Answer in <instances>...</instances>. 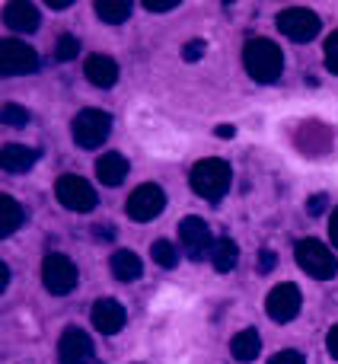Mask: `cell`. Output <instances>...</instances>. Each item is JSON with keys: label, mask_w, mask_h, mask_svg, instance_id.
I'll return each instance as SVG.
<instances>
[{"label": "cell", "mask_w": 338, "mask_h": 364, "mask_svg": "<svg viewBox=\"0 0 338 364\" xmlns=\"http://www.w3.org/2000/svg\"><path fill=\"white\" fill-rule=\"evenodd\" d=\"M179 0H144V10L151 13H166V10H175Z\"/></svg>", "instance_id": "29"}, {"label": "cell", "mask_w": 338, "mask_h": 364, "mask_svg": "<svg viewBox=\"0 0 338 364\" xmlns=\"http://www.w3.org/2000/svg\"><path fill=\"white\" fill-rule=\"evenodd\" d=\"M151 256H153V262L163 265V269H175V265H179V250H175V243H169L166 237L153 240Z\"/></svg>", "instance_id": "23"}, {"label": "cell", "mask_w": 338, "mask_h": 364, "mask_svg": "<svg viewBox=\"0 0 338 364\" xmlns=\"http://www.w3.org/2000/svg\"><path fill=\"white\" fill-rule=\"evenodd\" d=\"M326 346H329V355L338 361V326L329 329V339H326Z\"/></svg>", "instance_id": "32"}, {"label": "cell", "mask_w": 338, "mask_h": 364, "mask_svg": "<svg viewBox=\"0 0 338 364\" xmlns=\"http://www.w3.org/2000/svg\"><path fill=\"white\" fill-rule=\"evenodd\" d=\"M236 259H239V246L233 243L230 237L214 240V246H211V262H214V269H217L220 275H227V272L236 269Z\"/></svg>", "instance_id": "20"}, {"label": "cell", "mask_w": 338, "mask_h": 364, "mask_svg": "<svg viewBox=\"0 0 338 364\" xmlns=\"http://www.w3.org/2000/svg\"><path fill=\"white\" fill-rule=\"evenodd\" d=\"M83 74H87V80L93 83V87L109 90V87H115V80H119V64H115L109 55H89L87 64H83Z\"/></svg>", "instance_id": "14"}, {"label": "cell", "mask_w": 338, "mask_h": 364, "mask_svg": "<svg viewBox=\"0 0 338 364\" xmlns=\"http://www.w3.org/2000/svg\"><path fill=\"white\" fill-rule=\"evenodd\" d=\"M70 4H74V0H48V6H51V10H67Z\"/></svg>", "instance_id": "35"}, {"label": "cell", "mask_w": 338, "mask_h": 364, "mask_svg": "<svg viewBox=\"0 0 338 364\" xmlns=\"http://www.w3.org/2000/svg\"><path fill=\"white\" fill-rule=\"evenodd\" d=\"M326 205H329L326 195L320 192V195H313V198H310V205H307V208H310V214H322V211H326Z\"/></svg>", "instance_id": "31"}, {"label": "cell", "mask_w": 338, "mask_h": 364, "mask_svg": "<svg viewBox=\"0 0 338 364\" xmlns=\"http://www.w3.org/2000/svg\"><path fill=\"white\" fill-rule=\"evenodd\" d=\"M4 23L13 32H36L42 23V13L36 4H6L4 6Z\"/></svg>", "instance_id": "15"}, {"label": "cell", "mask_w": 338, "mask_h": 364, "mask_svg": "<svg viewBox=\"0 0 338 364\" xmlns=\"http://www.w3.org/2000/svg\"><path fill=\"white\" fill-rule=\"evenodd\" d=\"M38 160V151L32 147H23V144H6L4 154H0V164H4L6 173H29Z\"/></svg>", "instance_id": "18"}, {"label": "cell", "mask_w": 338, "mask_h": 364, "mask_svg": "<svg viewBox=\"0 0 338 364\" xmlns=\"http://www.w3.org/2000/svg\"><path fill=\"white\" fill-rule=\"evenodd\" d=\"M303 307V297H300V288L290 282H281L268 291L265 297V314L271 316L275 323H290Z\"/></svg>", "instance_id": "10"}, {"label": "cell", "mask_w": 338, "mask_h": 364, "mask_svg": "<svg viewBox=\"0 0 338 364\" xmlns=\"http://www.w3.org/2000/svg\"><path fill=\"white\" fill-rule=\"evenodd\" d=\"M243 64H246V74L252 77L256 83H275L284 70V55L271 38H249L243 48Z\"/></svg>", "instance_id": "2"}, {"label": "cell", "mask_w": 338, "mask_h": 364, "mask_svg": "<svg viewBox=\"0 0 338 364\" xmlns=\"http://www.w3.org/2000/svg\"><path fill=\"white\" fill-rule=\"evenodd\" d=\"M42 284L48 288V294H55V297L70 294V291L77 288V265L70 262L67 256H61V252H51L42 262Z\"/></svg>", "instance_id": "6"}, {"label": "cell", "mask_w": 338, "mask_h": 364, "mask_svg": "<svg viewBox=\"0 0 338 364\" xmlns=\"http://www.w3.org/2000/svg\"><path fill=\"white\" fill-rule=\"evenodd\" d=\"M38 70V55L19 38H4L0 42V74L4 77H23Z\"/></svg>", "instance_id": "9"}, {"label": "cell", "mask_w": 338, "mask_h": 364, "mask_svg": "<svg viewBox=\"0 0 338 364\" xmlns=\"http://www.w3.org/2000/svg\"><path fill=\"white\" fill-rule=\"evenodd\" d=\"M329 237H332V243L338 246V208L332 211V218H329Z\"/></svg>", "instance_id": "33"}, {"label": "cell", "mask_w": 338, "mask_h": 364, "mask_svg": "<svg viewBox=\"0 0 338 364\" xmlns=\"http://www.w3.org/2000/svg\"><path fill=\"white\" fill-rule=\"evenodd\" d=\"M93 233H96V237H112V230H109V227H96Z\"/></svg>", "instance_id": "37"}, {"label": "cell", "mask_w": 338, "mask_h": 364, "mask_svg": "<svg viewBox=\"0 0 338 364\" xmlns=\"http://www.w3.org/2000/svg\"><path fill=\"white\" fill-rule=\"evenodd\" d=\"M268 364H307V358H303L300 352H290V348H288V352H278Z\"/></svg>", "instance_id": "28"}, {"label": "cell", "mask_w": 338, "mask_h": 364, "mask_svg": "<svg viewBox=\"0 0 338 364\" xmlns=\"http://www.w3.org/2000/svg\"><path fill=\"white\" fill-rule=\"evenodd\" d=\"M205 51H207L205 38H192V42L182 45V58H185L188 64H192V61H201V58H205Z\"/></svg>", "instance_id": "26"}, {"label": "cell", "mask_w": 338, "mask_h": 364, "mask_svg": "<svg viewBox=\"0 0 338 364\" xmlns=\"http://www.w3.org/2000/svg\"><path fill=\"white\" fill-rule=\"evenodd\" d=\"M326 68L338 77V29L326 38Z\"/></svg>", "instance_id": "27"}, {"label": "cell", "mask_w": 338, "mask_h": 364, "mask_svg": "<svg viewBox=\"0 0 338 364\" xmlns=\"http://www.w3.org/2000/svg\"><path fill=\"white\" fill-rule=\"evenodd\" d=\"M278 29L288 38H294V42H313L320 36L322 23L310 6H288V10L278 13Z\"/></svg>", "instance_id": "5"}, {"label": "cell", "mask_w": 338, "mask_h": 364, "mask_svg": "<svg viewBox=\"0 0 338 364\" xmlns=\"http://www.w3.org/2000/svg\"><path fill=\"white\" fill-rule=\"evenodd\" d=\"M217 138H233V125H217Z\"/></svg>", "instance_id": "36"}, {"label": "cell", "mask_w": 338, "mask_h": 364, "mask_svg": "<svg viewBox=\"0 0 338 364\" xmlns=\"http://www.w3.org/2000/svg\"><path fill=\"white\" fill-rule=\"evenodd\" d=\"M93 10L102 23H112V26L125 23V19L131 16V4H128V0H96Z\"/></svg>", "instance_id": "22"}, {"label": "cell", "mask_w": 338, "mask_h": 364, "mask_svg": "<svg viewBox=\"0 0 338 364\" xmlns=\"http://www.w3.org/2000/svg\"><path fill=\"white\" fill-rule=\"evenodd\" d=\"M179 240H182V246H185L188 259H195V262L211 256V246H214L211 230H207V224L201 218H195V214L179 224Z\"/></svg>", "instance_id": "11"}, {"label": "cell", "mask_w": 338, "mask_h": 364, "mask_svg": "<svg viewBox=\"0 0 338 364\" xmlns=\"http://www.w3.org/2000/svg\"><path fill=\"white\" fill-rule=\"evenodd\" d=\"M109 265H112V275L119 278V282H138V278L144 275V262H141L138 252H131V250H115Z\"/></svg>", "instance_id": "17"}, {"label": "cell", "mask_w": 338, "mask_h": 364, "mask_svg": "<svg viewBox=\"0 0 338 364\" xmlns=\"http://www.w3.org/2000/svg\"><path fill=\"white\" fill-rule=\"evenodd\" d=\"M58 358L61 364H89L93 358V342L83 329H64L58 342Z\"/></svg>", "instance_id": "12"}, {"label": "cell", "mask_w": 338, "mask_h": 364, "mask_svg": "<svg viewBox=\"0 0 338 364\" xmlns=\"http://www.w3.org/2000/svg\"><path fill=\"white\" fill-rule=\"evenodd\" d=\"M6 282H10V269H6V262H0V294L6 291Z\"/></svg>", "instance_id": "34"}, {"label": "cell", "mask_w": 338, "mask_h": 364, "mask_svg": "<svg viewBox=\"0 0 338 364\" xmlns=\"http://www.w3.org/2000/svg\"><path fill=\"white\" fill-rule=\"evenodd\" d=\"M55 195L58 201H61V208H67V211H93L96 201H99V195L93 192V186H89L83 176H61L55 182Z\"/></svg>", "instance_id": "8"}, {"label": "cell", "mask_w": 338, "mask_h": 364, "mask_svg": "<svg viewBox=\"0 0 338 364\" xmlns=\"http://www.w3.org/2000/svg\"><path fill=\"white\" fill-rule=\"evenodd\" d=\"M163 208H166V192L157 182H144V186H138L128 195V218L138 220V224H147V220L160 218Z\"/></svg>", "instance_id": "7"}, {"label": "cell", "mask_w": 338, "mask_h": 364, "mask_svg": "<svg viewBox=\"0 0 338 364\" xmlns=\"http://www.w3.org/2000/svg\"><path fill=\"white\" fill-rule=\"evenodd\" d=\"M77 51H80V38L70 36V32H64V36L58 38L55 58H58V61H70V58H77Z\"/></svg>", "instance_id": "24"}, {"label": "cell", "mask_w": 338, "mask_h": 364, "mask_svg": "<svg viewBox=\"0 0 338 364\" xmlns=\"http://www.w3.org/2000/svg\"><path fill=\"white\" fill-rule=\"evenodd\" d=\"M128 160L121 157L119 151H112V154H102L99 160H96V176H99L102 186H119V182H125L128 176Z\"/></svg>", "instance_id": "16"}, {"label": "cell", "mask_w": 338, "mask_h": 364, "mask_svg": "<svg viewBox=\"0 0 338 364\" xmlns=\"http://www.w3.org/2000/svg\"><path fill=\"white\" fill-rule=\"evenodd\" d=\"M230 182H233V170L227 160L220 157H205L192 166L188 173V186L198 198L205 201H220L227 192H230Z\"/></svg>", "instance_id": "1"}, {"label": "cell", "mask_w": 338, "mask_h": 364, "mask_svg": "<svg viewBox=\"0 0 338 364\" xmlns=\"http://www.w3.org/2000/svg\"><path fill=\"white\" fill-rule=\"evenodd\" d=\"M89 320H93V326L99 329L102 336H115L125 329V307H121L119 301H112V297H102V301L93 304V314H89Z\"/></svg>", "instance_id": "13"}, {"label": "cell", "mask_w": 338, "mask_h": 364, "mask_svg": "<svg viewBox=\"0 0 338 364\" xmlns=\"http://www.w3.org/2000/svg\"><path fill=\"white\" fill-rule=\"evenodd\" d=\"M26 122H29V112H26L23 106H13V102H6V106H4V125H16V128H23Z\"/></svg>", "instance_id": "25"}, {"label": "cell", "mask_w": 338, "mask_h": 364, "mask_svg": "<svg viewBox=\"0 0 338 364\" xmlns=\"http://www.w3.org/2000/svg\"><path fill=\"white\" fill-rule=\"evenodd\" d=\"M275 262H278V256L271 250L258 252V272H271V269H275Z\"/></svg>", "instance_id": "30"}, {"label": "cell", "mask_w": 338, "mask_h": 364, "mask_svg": "<svg viewBox=\"0 0 338 364\" xmlns=\"http://www.w3.org/2000/svg\"><path fill=\"white\" fill-rule=\"evenodd\" d=\"M74 141L77 147H83V151H93V147L106 144L109 132H112V115L106 112V109H83L80 115L74 119Z\"/></svg>", "instance_id": "4"}, {"label": "cell", "mask_w": 338, "mask_h": 364, "mask_svg": "<svg viewBox=\"0 0 338 364\" xmlns=\"http://www.w3.org/2000/svg\"><path fill=\"white\" fill-rule=\"evenodd\" d=\"M23 218H26L23 205L16 198H10V195H0V237L16 233L23 227Z\"/></svg>", "instance_id": "21"}, {"label": "cell", "mask_w": 338, "mask_h": 364, "mask_svg": "<svg viewBox=\"0 0 338 364\" xmlns=\"http://www.w3.org/2000/svg\"><path fill=\"white\" fill-rule=\"evenodd\" d=\"M230 352H233V358H236L239 364H249V361L258 358V352H262V339H258L256 329H243V333L233 336Z\"/></svg>", "instance_id": "19"}, {"label": "cell", "mask_w": 338, "mask_h": 364, "mask_svg": "<svg viewBox=\"0 0 338 364\" xmlns=\"http://www.w3.org/2000/svg\"><path fill=\"white\" fill-rule=\"evenodd\" d=\"M294 256H297V265H300L310 278L329 282V278L338 275V262H335L332 250H329L322 240H316V237L300 240V243H297V250H294Z\"/></svg>", "instance_id": "3"}]
</instances>
